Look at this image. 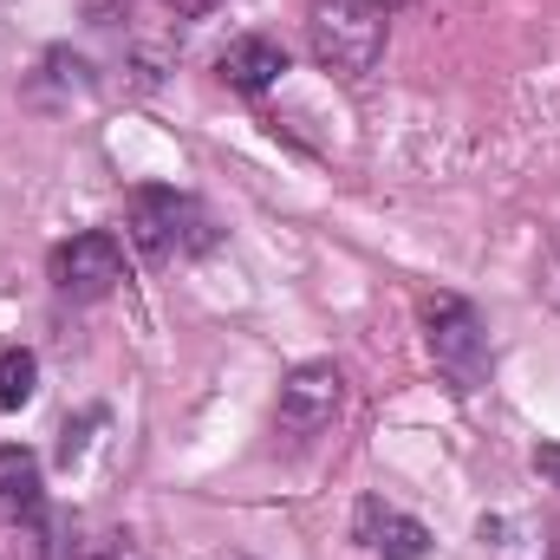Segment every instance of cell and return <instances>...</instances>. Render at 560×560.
Listing matches in <instances>:
<instances>
[{
	"mask_svg": "<svg viewBox=\"0 0 560 560\" xmlns=\"http://www.w3.org/2000/svg\"><path fill=\"white\" fill-rule=\"evenodd\" d=\"M163 7H170L176 20H202V13H215L222 0H163Z\"/></svg>",
	"mask_w": 560,
	"mask_h": 560,
	"instance_id": "8fae6325",
	"label": "cell"
},
{
	"mask_svg": "<svg viewBox=\"0 0 560 560\" xmlns=\"http://www.w3.org/2000/svg\"><path fill=\"white\" fill-rule=\"evenodd\" d=\"M359 541H365L378 560H423L430 555V528H423L418 515L378 502V495L359 502Z\"/></svg>",
	"mask_w": 560,
	"mask_h": 560,
	"instance_id": "52a82bcc",
	"label": "cell"
},
{
	"mask_svg": "<svg viewBox=\"0 0 560 560\" xmlns=\"http://www.w3.org/2000/svg\"><path fill=\"white\" fill-rule=\"evenodd\" d=\"M46 275H52V287H59L66 300H105V293L125 280V242H118L112 229H79L72 242L52 248Z\"/></svg>",
	"mask_w": 560,
	"mask_h": 560,
	"instance_id": "5b68a950",
	"label": "cell"
},
{
	"mask_svg": "<svg viewBox=\"0 0 560 560\" xmlns=\"http://www.w3.org/2000/svg\"><path fill=\"white\" fill-rule=\"evenodd\" d=\"M33 392H39V359L26 346H0V411L33 405Z\"/></svg>",
	"mask_w": 560,
	"mask_h": 560,
	"instance_id": "9c48e42d",
	"label": "cell"
},
{
	"mask_svg": "<svg viewBox=\"0 0 560 560\" xmlns=\"http://www.w3.org/2000/svg\"><path fill=\"white\" fill-rule=\"evenodd\" d=\"M79 560H150V548L138 535H125V528H98V535L79 541Z\"/></svg>",
	"mask_w": 560,
	"mask_h": 560,
	"instance_id": "30bf717a",
	"label": "cell"
},
{
	"mask_svg": "<svg viewBox=\"0 0 560 560\" xmlns=\"http://www.w3.org/2000/svg\"><path fill=\"white\" fill-rule=\"evenodd\" d=\"M535 469H541V476L560 489V443H541V450H535Z\"/></svg>",
	"mask_w": 560,
	"mask_h": 560,
	"instance_id": "7c38bea8",
	"label": "cell"
},
{
	"mask_svg": "<svg viewBox=\"0 0 560 560\" xmlns=\"http://www.w3.org/2000/svg\"><path fill=\"white\" fill-rule=\"evenodd\" d=\"M346 405V372L332 359H306L280 378V398H275V436L287 450H306L313 436H326L332 418Z\"/></svg>",
	"mask_w": 560,
	"mask_h": 560,
	"instance_id": "277c9868",
	"label": "cell"
},
{
	"mask_svg": "<svg viewBox=\"0 0 560 560\" xmlns=\"http://www.w3.org/2000/svg\"><path fill=\"white\" fill-rule=\"evenodd\" d=\"M423 346L450 392H482L489 385V332L463 293H423Z\"/></svg>",
	"mask_w": 560,
	"mask_h": 560,
	"instance_id": "3957f363",
	"label": "cell"
},
{
	"mask_svg": "<svg viewBox=\"0 0 560 560\" xmlns=\"http://www.w3.org/2000/svg\"><path fill=\"white\" fill-rule=\"evenodd\" d=\"M125 229H131V242H138L150 261H196V255L215 248V222H209V209H202L196 196H183V189H156V183L131 196Z\"/></svg>",
	"mask_w": 560,
	"mask_h": 560,
	"instance_id": "7a4b0ae2",
	"label": "cell"
},
{
	"mask_svg": "<svg viewBox=\"0 0 560 560\" xmlns=\"http://www.w3.org/2000/svg\"><path fill=\"white\" fill-rule=\"evenodd\" d=\"M280 72H287V46L268 39V33H242V39H229V52L215 59V79H222L229 92H242V98H261L268 85H280Z\"/></svg>",
	"mask_w": 560,
	"mask_h": 560,
	"instance_id": "8992f818",
	"label": "cell"
},
{
	"mask_svg": "<svg viewBox=\"0 0 560 560\" xmlns=\"http://www.w3.org/2000/svg\"><path fill=\"white\" fill-rule=\"evenodd\" d=\"M385 33H392V20L372 13L365 0H313V7H306V46H313V59H319L326 72L352 79V85H359L365 72H378Z\"/></svg>",
	"mask_w": 560,
	"mask_h": 560,
	"instance_id": "6da1fadb",
	"label": "cell"
},
{
	"mask_svg": "<svg viewBox=\"0 0 560 560\" xmlns=\"http://www.w3.org/2000/svg\"><path fill=\"white\" fill-rule=\"evenodd\" d=\"M365 7H372V13H385V20H392V13H398V7H405V0H365Z\"/></svg>",
	"mask_w": 560,
	"mask_h": 560,
	"instance_id": "4fadbf2b",
	"label": "cell"
},
{
	"mask_svg": "<svg viewBox=\"0 0 560 560\" xmlns=\"http://www.w3.org/2000/svg\"><path fill=\"white\" fill-rule=\"evenodd\" d=\"M46 502V482H39V456L7 443L0 450V522H33Z\"/></svg>",
	"mask_w": 560,
	"mask_h": 560,
	"instance_id": "ba28073f",
	"label": "cell"
}]
</instances>
